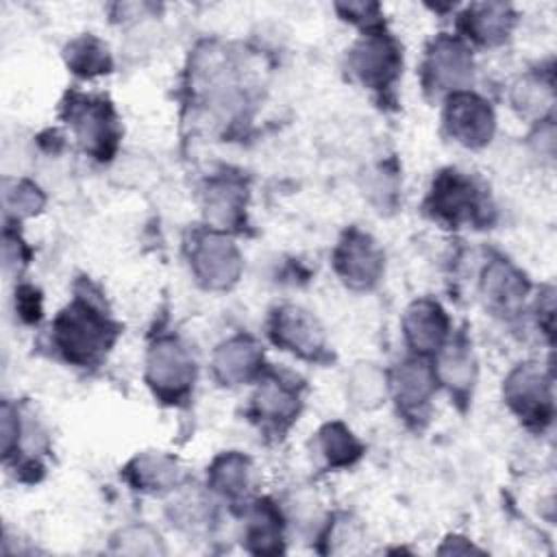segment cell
Segmentation results:
<instances>
[{"label": "cell", "mask_w": 557, "mask_h": 557, "mask_svg": "<svg viewBox=\"0 0 557 557\" xmlns=\"http://www.w3.org/2000/svg\"><path fill=\"white\" fill-rule=\"evenodd\" d=\"M115 337L109 318L85 300L65 307L54 320V344L65 359L87 366L100 359Z\"/></svg>", "instance_id": "cell-1"}, {"label": "cell", "mask_w": 557, "mask_h": 557, "mask_svg": "<svg viewBox=\"0 0 557 557\" xmlns=\"http://www.w3.org/2000/svg\"><path fill=\"white\" fill-rule=\"evenodd\" d=\"M196 363L185 344L176 337L157 339L146 357V379L165 400H178L194 385Z\"/></svg>", "instance_id": "cell-2"}, {"label": "cell", "mask_w": 557, "mask_h": 557, "mask_svg": "<svg viewBox=\"0 0 557 557\" xmlns=\"http://www.w3.org/2000/svg\"><path fill=\"white\" fill-rule=\"evenodd\" d=\"M189 263L196 278L207 289H228L242 274V255L237 246L220 233H202L194 239Z\"/></svg>", "instance_id": "cell-3"}, {"label": "cell", "mask_w": 557, "mask_h": 557, "mask_svg": "<svg viewBox=\"0 0 557 557\" xmlns=\"http://www.w3.org/2000/svg\"><path fill=\"white\" fill-rule=\"evenodd\" d=\"M67 120L81 146L98 159H107L117 144V117L100 98L74 96L67 104Z\"/></svg>", "instance_id": "cell-4"}, {"label": "cell", "mask_w": 557, "mask_h": 557, "mask_svg": "<svg viewBox=\"0 0 557 557\" xmlns=\"http://www.w3.org/2000/svg\"><path fill=\"white\" fill-rule=\"evenodd\" d=\"M472 54L453 37H437L426 52L424 85L431 94H457L466 91L472 83Z\"/></svg>", "instance_id": "cell-5"}, {"label": "cell", "mask_w": 557, "mask_h": 557, "mask_svg": "<svg viewBox=\"0 0 557 557\" xmlns=\"http://www.w3.org/2000/svg\"><path fill=\"white\" fill-rule=\"evenodd\" d=\"M348 65L366 87L387 89L398 78L403 57L392 37L383 33H368L350 50Z\"/></svg>", "instance_id": "cell-6"}, {"label": "cell", "mask_w": 557, "mask_h": 557, "mask_svg": "<svg viewBox=\"0 0 557 557\" xmlns=\"http://www.w3.org/2000/svg\"><path fill=\"white\" fill-rule=\"evenodd\" d=\"M337 274L355 289H368L379 283L383 274V250L363 231L350 228L333 252Z\"/></svg>", "instance_id": "cell-7"}, {"label": "cell", "mask_w": 557, "mask_h": 557, "mask_svg": "<svg viewBox=\"0 0 557 557\" xmlns=\"http://www.w3.org/2000/svg\"><path fill=\"white\" fill-rule=\"evenodd\" d=\"M507 405L529 422H548L553 416L550 379L535 363H520L503 385Z\"/></svg>", "instance_id": "cell-8"}, {"label": "cell", "mask_w": 557, "mask_h": 557, "mask_svg": "<svg viewBox=\"0 0 557 557\" xmlns=\"http://www.w3.org/2000/svg\"><path fill=\"white\" fill-rule=\"evenodd\" d=\"M444 124L455 141L468 148H481L492 139L496 117L483 98L470 91H457L448 96Z\"/></svg>", "instance_id": "cell-9"}, {"label": "cell", "mask_w": 557, "mask_h": 557, "mask_svg": "<svg viewBox=\"0 0 557 557\" xmlns=\"http://www.w3.org/2000/svg\"><path fill=\"white\" fill-rule=\"evenodd\" d=\"M272 339L302 359H315L324 350V333L318 320L302 307L283 305L270 322Z\"/></svg>", "instance_id": "cell-10"}, {"label": "cell", "mask_w": 557, "mask_h": 557, "mask_svg": "<svg viewBox=\"0 0 557 557\" xmlns=\"http://www.w3.org/2000/svg\"><path fill=\"white\" fill-rule=\"evenodd\" d=\"M429 205L433 213L448 224L470 222L479 211V191L468 176L457 170H446L433 181Z\"/></svg>", "instance_id": "cell-11"}, {"label": "cell", "mask_w": 557, "mask_h": 557, "mask_svg": "<svg viewBox=\"0 0 557 557\" xmlns=\"http://www.w3.org/2000/svg\"><path fill=\"white\" fill-rule=\"evenodd\" d=\"M481 294L490 309L498 313H516L529 294V283L509 261L494 259L481 274Z\"/></svg>", "instance_id": "cell-12"}, {"label": "cell", "mask_w": 557, "mask_h": 557, "mask_svg": "<svg viewBox=\"0 0 557 557\" xmlns=\"http://www.w3.org/2000/svg\"><path fill=\"white\" fill-rule=\"evenodd\" d=\"M403 329L413 350L435 352L448 337V318L435 300L420 298L407 307Z\"/></svg>", "instance_id": "cell-13"}, {"label": "cell", "mask_w": 557, "mask_h": 557, "mask_svg": "<svg viewBox=\"0 0 557 557\" xmlns=\"http://www.w3.org/2000/svg\"><path fill=\"white\" fill-rule=\"evenodd\" d=\"M263 352L250 337L237 335L222 342L213 352V372L224 385L248 383L261 368Z\"/></svg>", "instance_id": "cell-14"}, {"label": "cell", "mask_w": 557, "mask_h": 557, "mask_svg": "<svg viewBox=\"0 0 557 557\" xmlns=\"http://www.w3.org/2000/svg\"><path fill=\"white\" fill-rule=\"evenodd\" d=\"M389 389L405 411H420L429 405L435 392V370L422 359H405L389 379Z\"/></svg>", "instance_id": "cell-15"}, {"label": "cell", "mask_w": 557, "mask_h": 557, "mask_svg": "<svg viewBox=\"0 0 557 557\" xmlns=\"http://www.w3.org/2000/svg\"><path fill=\"white\" fill-rule=\"evenodd\" d=\"M126 479L137 490L157 494L174 490L183 479V470L178 461L165 453H141L126 466Z\"/></svg>", "instance_id": "cell-16"}, {"label": "cell", "mask_w": 557, "mask_h": 557, "mask_svg": "<svg viewBox=\"0 0 557 557\" xmlns=\"http://www.w3.org/2000/svg\"><path fill=\"white\" fill-rule=\"evenodd\" d=\"M246 207V187L235 178H215L205 191V213L218 228L239 224Z\"/></svg>", "instance_id": "cell-17"}, {"label": "cell", "mask_w": 557, "mask_h": 557, "mask_svg": "<svg viewBox=\"0 0 557 557\" xmlns=\"http://www.w3.org/2000/svg\"><path fill=\"white\" fill-rule=\"evenodd\" d=\"M252 407H255V413L259 418H263L265 422L287 424L298 413L300 396L294 385L285 383L278 376H270V379L261 381V385L257 387Z\"/></svg>", "instance_id": "cell-18"}, {"label": "cell", "mask_w": 557, "mask_h": 557, "mask_svg": "<svg viewBox=\"0 0 557 557\" xmlns=\"http://www.w3.org/2000/svg\"><path fill=\"white\" fill-rule=\"evenodd\" d=\"M463 26L472 39L485 46H494L507 39L513 26V13L507 4L500 2L474 4L463 17Z\"/></svg>", "instance_id": "cell-19"}, {"label": "cell", "mask_w": 557, "mask_h": 557, "mask_svg": "<svg viewBox=\"0 0 557 557\" xmlns=\"http://www.w3.org/2000/svg\"><path fill=\"white\" fill-rule=\"evenodd\" d=\"M511 104L520 115L542 120L555 104L553 83L540 74L518 78L511 87Z\"/></svg>", "instance_id": "cell-20"}, {"label": "cell", "mask_w": 557, "mask_h": 557, "mask_svg": "<svg viewBox=\"0 0 557 557\" xmlns=\"http://www.w3.org/2000/svg\"><path fill=\"white\" fill-rule=\"evenodd\" d=\"M348 398L359 409H376L387 392L389 381L387 376L372 363H357L348 374Z\"/></svg>", "instance_id": "cell-21"}, {"label": "cell", "mask_w": 557, "mask_h": 557, "mask_svg": "<svg viewBox=\"0 0 557 557\" xmlns=\"http://www.w3.org/2000/svg\"><path fill=\"white\" fill-rule=\"evenodd\" d=\"M250 461L239 453H224L209 470V483L224 496H242L250 485Z\"/></svg>", "instance_id": "cell-22"}, {"label": "cell", "mask_w": 557, "mask_h": 557, "mask_svg": "<svg viewBox=\"0 0 557 557\" xmlns=\"http://www.w3.org/2000/svg\"><path fill=\"white\" fill-rule=\"evenodd\" d=\"M65 59L72 72L81 76H98L111 70V57L107 46L94 37V35H83L76 37L67 44L65 48Z\"/></svg>", "instance_id": "cell-23"}, {"label": "cell", "mask_w": 557, "mask_h": 557, "mask_svg": "<svg viewBox=\"0 0 557 557\" xmlns=\"http://www.w3.org/2000/svg\"><path fill=\"white\" fill-rule=\"evenodd\" d=\"M168 513H170L172 522L185 531L207 529V524L213 518L211 500L207 498V494L200 490H191V487H187L174 496V500L168 507Z\"/></svg>", "instance_id": "cell-24"}, {"label": "cell", "mask_w": 557, "mask_h": 557, "mask_svg": "<svg viewBox=\"0 0 557 557\" xmlns=\"http://www.w3.org/2000/svg\"><path fill=\"white\" fill-rule=\"evenodd\" d=\"M318 444L331 468L350 466L361 455L359 440L342 422H331L322 426V431L318 433Z\"/></svg>", "instance_id": "cell-25"}, {"label": "cell", "mask_w": 557, "mask_h": 557, "mask_svg": "<svg viewBox=\"0 0 557 557\" xmlns=\"http://www.w3.org/2000/svg\"><path fill=\"white\" fill-rule=\"evenodd\" d=\"M278 513L270 505H257L246 529V542L252 553H281V524Z\"/></svg>", "instance_id": "cell-26"}, {"label": "cell", "mask_w": 557, "mask_h": 557, "mask_svg": "<svg viewBox=\"0 0 557 557\" xmlns=\"http://www.w3.org/2000/svg\"><path fill=\"white\" fill-rule=\"evenodd\" d=\"M474 357L468 346L453 344L440 355L437 376L455 392H468L474 383Z\"/></svg>", "instance_id": "cell-27"}, {"label": "cell", "mask_w": 557, "mask_h": 557, "mask_svg": "<svg viewBox=\"0 0 557 557\" xmlns=\"http://www.w3.org/2000/svg\"><path fill=\"white\" fill-rule=\"evenodd\" d=\"M111 546L115 553H124V555H150V557L165 555L161 535L144 524H131L120 529L113 535Z\"/></svg>", "instance_id": "cell-28"}, {"label": "cell", "mask_w": 557, "mask_h": 557, "mask_svg": "<svg viewBox=\"0 0 557 557\" xmlns=\"http://www.w3.org/2000/svg\"><path fill=\"white\" fill-rule=\"evenodd\" d=\"M2 202L4 213L13 218H28L44 207V194L28 181H9L2 183Z\"/></svg>", "instance_id": "cell-29"}, {"label": "cell", "mask_w": 557, "mask_h": 557, "mask_svg": "<svg viewBox=\"0 0 557 557\" xmlns=\"http://www.w3.org/2000/svg\"><path fill=\"white\" fill-rule=\"evenodd\" d=\"M0 440H2V453L4 457L11 455V450L17 446L20 442V416H17V409L11 405V403H2V409H0Z\"/></svg>", "instance_id": "cell-30"}, {"label": "cell", "mask_w": 557, "mask_h": 557, "mask_svg": "<svg viewBox=\"0 0 557 557\" xmlns=\"http://www.w3.org/2000/svg\"><path fill=\"white\" fill-rule=\"evenodd\" d=\"M461 540H463V537H448L446 544L440 548V553H444V555H446V553L457 555V553H476V550H479V548H474V546L468 544V542L461 544Z\"/></svg>", "instance_id": "cell-31"}]
</instances>
